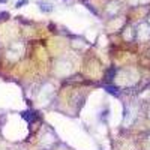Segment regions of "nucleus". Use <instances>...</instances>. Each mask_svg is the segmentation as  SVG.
<instances>
[{"label":"nucleus","instance_id":"nucleus-1","mask_svg":"<svg viewBox=\"0 0 150 150\" xmlns=\"http://www.w3.org/2000/svg\"><path fill=\"white\" fill-rule=\"evenodd\" d=\"M23 119H26L29 123H33L36 120V114H35L33 111H24L23 112Z\"/></svg>","mask_w":150,"mask_h":150},{"label":"nucleus","instance_id":"nucleus-2","mask_svg":"<svg viewBox=\"0 0 150 150\" xmlns=\"http://www.w3.org/2000/svg\"><path fill=\"white\" fill-rule=\"evenodd\" d=\"M39 5H41V11L42 12H51L53 11V5H50L47 2H39Z\"/></svg>","mask_w":150,"mask_h":150},{"label":"nucleus","instance_id":"nucleus-3","mask_svg":"<svg viewBox=\"0 0 150 150\" xmlns=\"http://www.w3.org/2000/svg\"><path fill=\"white\" fill-rule=\"evenodd\" d=\"M105 89H107V92H110V93H112V95H117V89H116V87H112V86H105Z\"/></svg>","mask_w":150,"mask_h":150},{"label":"nucleus","instance_id":"nucleus-4","mask_svg":"<svg viewBox=\"0 0 150 150\" xmlns=\"http://www.w3.org/2000/svg\"><path fill=\"white\" fill-rule=\"evenodd\" d=\"M27 3H29V2H27V0H20V2L17 3V8H21L23 5H27Z\"/></svg>","mask_w":150,"mask_h":150},{"label":"nucleus","instance_id":"nucleus-5","mask_svg":"<svg viewBox=\"0 0 150 150\" xmlns=\"http://www.w3.org/2000/svg\"><path fill=\"white\" fill-rule=\"evenodd\" d=\"M0 2H3V3H5V2H6V0H0Z\"/></svg>","mask_w":150,"mask_h":150}]
</instances>
